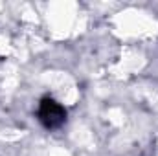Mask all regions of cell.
<instances>
[{
  "label": "cell",
  "mask_w": 158,
  "mask_h": 156,
  "mask_svg": "<svg viewBox=\"0 0 158 156\" xmlns=\"http://www.w3.org/2000/svg\"><path fill=\"white\" fill-rule=\"evenodd\" d=\"M39 119L44 123V127L55 129L66 121V110L52 97H44L39 107Z\"/></svg>",
  "instance_id": "6da1fadb"
}]
</instances>
